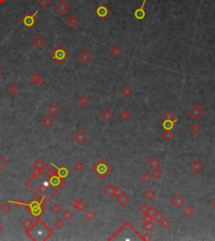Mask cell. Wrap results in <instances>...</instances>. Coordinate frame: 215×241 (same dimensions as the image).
<instances>
[{
	"mask_svg": "<svg viewBox=\"0 0 215 241\" xmlns=\"http://www.w3.org/2000/svg\"><path fill=\"white\" fill-rule=\"evenodd\" d=\"M73 168L74 170L76 171H77V172H79V171H81L82 169H83V164L81 162V161H77L75 164H74L73 166Z\"/></svg>",
	"mask_w": 215,
	"mask_h": 241,
	"instance_id": "f35d334b",
	"label": "cell"
},
{
	"mask_svg": "<svg viewBox=\"0 0 215 241\" xmlns=\"http://www.w3.org/2000/svg\"><path fill=\"white\" fill-rule=\"evenodd\" d=\"M68 171H67V169L65 167H62L61 169L60 170V171H59V176H60V177H66V176H67V175H68Z\"/></svg>",
	"mask_w": 215,
	"mask_h": 241,
	"instance_id": "f5cc1de1",
	"label": "cell"
},
{
	"mask_svg": "<svg viewBox=\"0 0 215 241\" xmlns=\"http://www.w3.org/2000/svg\"><path fill=\"white\" fill-rule=\"evenodd\" d=\"M62 216H63V218H64L66 220H69V219H71L72 218L73 214H72L70 210H66V211L62 214Z\"/></svg>",
	"mask_w": 215,
	"mask_h": 241,
	"instance_id": "f6af8a7d",
	"label": "cell"
},
{
	"mask_svg": "<svg viewBox=\"0 0 215 241\" xmlns=\"http://www.w3.org/2000/svg\"><path fill=\"white\" fill-rule=\"evenodd\" d=\"M161 223V226L163 228H168L169 227H170V225H171V222L169 221L168 219H163L162 220H161V222L160 223Z\"/></svg>",
	"mask_w": 215,
	"mask_h": 241,
	"instance_id": "7bdbcfd3",
	"label": "cell"
},
{
	"mask_svg": "<svg viewBox=\"0 0 215 241\" xmlns=\"http://www.w3.org/2000/svg\"><path fill=\"white\" fill-rule=\"evenodd\" d=\"M148 167L151 168L152 170H154L155 168H158L161 166V161H159L156 157H152L147 163Z\"/></svg>",
	"mask_w": 215,
	"mask_h": 241,
	"instance_id": "9a60e30c",
	"label": "cell"
},
{
	"mask_svg": "<svg viewBox=\"0 0 215 241\" xmlns=\"http://www.w3.org/2000/svg\"><path fill=\"white\" fill-rule=\"evenodd\" d=\"M143 240H147V241H150L152 240V238L150 237V235H149V233H146V234H145L144 235V236H143Z\"/></svg>",
	"mask_w": 215,
	"mask_h": 241,
	"instance_id": "9f6ffc18",
	"label": "cell"
},
{
	"mask_svg": "<svg viewBox=\"0 0 215 241\" xmlns=\"http://www.w3.org/2000/svg\"><path fill=\"white\" fill-rule=\"evenodd\" d=\"M185 199L182 197V196L180 194H177L171 200V203L174 205L176 208H181L184 204H185Z\"/></svg>",
	"mask_w": 215,
	"mask_h": 241,
	"instance_id": "30bf717a",
	"label": "cell"
},
{
	"mask_svg": "<svg viewBox=\"0 0 215 241\" xmlns=\"http://www.w3.org/2000/svg\"><path fill=\"white\" fill-rule=\"evenodd\" d=\"M165 217H164V215L161 214L160 211H155V212L154 215L152 216V219H153V220L155 222H157V223H161V220L164 219Z\"/></svg>",
	"mask_w": 215,
	"mask_h": 241,
	"instance_id": "484cf974",
	"label": "cell"
},
{
	"mask_svg": "<svg viewBox=\"0 0 215 241\" xmlns=\"http://www.w3.org/2000/svg\"><path fill=\"white\" fill-rule=\"evenodd\" d=\"M161 119H162V120L165 121V120H171V121H174V122H176V117L175 116V114L171 112V111H170V110H167L165 114L162 115V117H161Z\"/></svg>",
	"mask_w": 215,
	"mask_h": 241,
	"instance_id": "2e32d148",
	"label": "cell"
},
{
	"mask_svg": "<svg viewBox=\"0 0 215 241\" xmlns=\"http://www.w3.org/2000/svg\"><path fill=\"white\" fill-rule=\"evenodd\" d=\"M152 176H154L155 178L158 179V178H160L161 176H162V171H161L160 170V169H159V168H155V169H154V170H153V172H152Z\"/></svg>",
	"mask_w": 215,
	"mask_h": 241,
	"instance_id": "b9f144b4",
	"label": "cell"
},
{
	"mask_svg": "<svg viewBox=\"0 0 215 241\" xmlns=\"http://www.w3.org/2000/svg\"><path fill=\"white\" fill-rule=\"evenodd\" d=\"M95 13L96 15L101 19V20H103L104 18H106L108 13H109V9L108 8L105 4H100L99 6L96 9H95Z\"/></svg>",
	"mask_w": 215,
	"mask_h": 241,
	"instance_id": "5b68a950",
	"label": "cell"
},
{
	"mask_svg": "<svg viewBox=\"0 0 215 241\" xmlns=\"http://www.w3.org/2000/svg\"><path fill=\"white\" fill-rule=\"evenodd\" d=\"M183 214H184V215H186L188 218H190L191 216H193V214H194V210H193V208H192L191 207L188 206L187 208L183 210Z\"/></svg>",
	"mask_w": 215,
	"mask_h": 241,
	"instance_id": "836d02e7",
	"label": "cell"
},
{
	"mask_svg": "<svg viewBox=\"0 0 215 241\" xmlns=\"http://www.w3.org/2000/svg\"><path fill=\"white\" fill-rule=\"evenodd\" d=\"M0 210L4 213V214H8L10 210H11V206L8 202H4L2 205H0Z\"/></svg>",
	"mask_w": 215,
	"mask_h": 241,
	"instance_id": "4316f807",
	"label": "cell"
},
{
	"mask_svg": "<svg viewBox=\"0 0 215 241\" xmlns=\"http://www.w3.org/2000/svg\"><path fill=\"white\" fill-rule=\"evenodd\" d=\"M110 51L111 55H112L113 56H114V57H118V56H119L122 53L121 49L119 48V47L118 46H114L110 49V51Z\"/></svg>",
	"mask_w": 215,
	"mask_h": 241,
	"instance_id": "d4e9b609",
	"label": "cell"
},
{
	"mask_svg": "<svg viewBox=\"0 0 215 241\" xmlns=\"http://www.w3.org/2000/svg\"><path fill=\"white\" fill-rule=\"evenodd\" d=\"M150 180H151V176H150V175L149 174V173H147V172L144 173V174L141 176V181H143L144 183H145V184L149 183V182L150 181Z\"/></svg>",
	"mask_w": 215,
	"mask_h": 241,
	"instance_id": "8d00e7d4",
	"label": "cell"
},
{
	"mask_svg": "<svg viewBox=\"0 0 215 241\" xmlns=\"http://www.w3.org/2000/svg\"><path fill=\"white\" fill-rule=\"evenodd\" d=\"M47 111L51 114L52 116H56V115H57V114L60 112V108H59V106H58L57 104H56V103H51V104L48 107V108H47Z\"/></svg>",
	"mask_w": 215,
	"mask_h": 241,
	"instance_id": "e0dca14e",
	"label": "cell"
},
{
	"mask_svg": "<svg viewBox=\"0 0 215 241\" xmlns=\"http://www.w3.org/2000/svg\"><path fill=\"white\" fill-rule=\"evenodd\" d=\"M188 114L195 120H198L204 114V110L199 105L195 104L188 110Z\"/></svg>",
	"mask_w": 215,
	"mask_h": 241,
	"instance_id": "277c9868",
	"label": "cell"
},
{
	"mask_svg": "<svg viewBox=\"0 0 215 241\" xmlns=\"http://www.w3.org/2000/svg\"><path fill=\"white\" fill-rule=\"evenodd\" d=\"M175 123L174 121H171V120H165L163 121L162 123V127L164 129H170L171 130L175 126Z\"/></svg>",
	"mask_w": 215,
	"mask_h": 241,
	"instance_id": "603a6c76",
	"label": "cell"
},
{
	"mask_svg": "<svg viewBox=\"0 0 215 241\" xmlns=\"http://www.w3.org/2000/svg\"><path fill=\"white\" fill-rule=\"evenodd\" d=\"M155 225L153 224V223H143L142 224V228L146 231V232H150L152 228H154Z\"/></svg>",
	"mask_w": 215,
	"mask_h": 241,
	"instance_id": "d590c367",
	"label": "cell"
},
{
	"mask_svg": "<svg viewBox=\"0 0 215 241\" xmlns=\"http://www.w3.org/2000/svg\"><path fill=\"white\" fill-rule=\"evenodd\" d=\"M41 123H42V124H43L45 127L50 128L52 124H53L54 119L50 116V115H46V116L42 119Z\"/></svg>",
	"mask_w": 215,
	"mask_h": 241,
	"instance_id": "d6986e66",
	"label": "cell"
},
{
	"mask_svg": "<svg viewBox=\"0 0 215 241\" xmlns=\"http://www.w3.org/2000/svg\"><path fill=\"white\" fill-rule=\"evenodd\" d=\"M141 221L143 222V223H152L153 222V219L151 216L148 214H145L144 217L142 218V220Z\"/></svg>",
	"mask_w": 215,
	"mask_h": 241,
	"instance_id": "7dc6e473",
	"label": "cell"
},
{
	"mask_svg": "<svg viewBox=\"0 0 215 241\" xmlns=\"http://www.w3.org/2000/svg\"><path fill=\"white\" fill-rule=\"evenodd\" d=\"M77 58H78V60H80L83 65H86V64H87L90 60H92L93 56H92V55L89 53L87 51L84 50V51H82L78 55Z\"/></svg>",
	"mask_w": 215,
	"mask_h": 241,
	"instance_id": "9c48e42d",
	"label": "cell"
},
{
	"mask_svg": "<svg viewBox=\"0 0 215 241\" xmlns=\"http://www.w3.org/2000/svg\"><path fill=\"white\" fill-rule=\"evenodd\" d=\"M156 196V193H155V192L154 190L152 189V188H150V189H148L147 191L145 193V197L147 198L148 200H150V201H151V200H153L155 198V197Z\"/></svg>",
	"mask_w": 215,
	"mask_h": 241,
	"instance_id": "cb8c5ba5",
	"label": "cell"
},
{
	"mask_svg": "<svg viewBox=\"0 0 215 241\" xmlns=\"http://www.w3.org/2000/svg\"><path fill=\"white\" fill-rule=\"evenodd\" d=\"M8 93H9L14 95V94H16L17 93H18L19 88H18V87H17L15 84H12V85H10V86L8 87Z\"/></svg>",
	"mask_w": 215,
	"mask_h": 241,
	"instance_id": "74e56055",
	"label": "cell"
},
{
	"mask_svg": "<svg viewBox=\"0 0 215 241\" xmlns=\"http://www.w3.org/2000/svg\"><path fill=\"white\" fill-rule=\"evenodd\" d=\"M114 190L115 187L113 184H108L106 186V188L103 189V193L107 195L108 197H112L114 196Z\"/></svg>",
	"mask_w": 215,
	"mask_h": 241,
	"instance_id": "ac0fdd59",
	"label": "cell"
},
{
	"mask_svg": "<svg viewBox=\"0 0 215 241\" xmlns=\"http://www.w3.org/2000/svg\"><path fill=\"white\" fill-rule=\"evenodd\" d=\"M78 23H79V20H77V17H75L74 15L70 16V17H69L67 20V25H70L71 27H72V28L77 26V25H78Z\"/></svg>",
	"mask_w": 215,
	"mask_h": 241,
	"instance_id": "7402d4cb",
	"label": "cell"
},
{
	"mask_svg": "<svg viewBox=\"0 0 215 241\" xmlns=\"http://www.w3.org/2000/svg\"><path fill=\"white\" fill-rule=\"evenodd\" d=\"M45 82H46L45 79H44L43 77H40V78H39V80H38V82H37V83H36V84H37V85H38L39 87H41V86H42V85H43V84H44Z\"/></svg>",
	"mask_w": 215,
	"mask_h": 241,
	"instance_id": "6f0895ef",
	"label": "cell"
},
{
	"mask_svg": "<svg viewBox=\"0 0 215 241\" xmlns=\"http://www.w3.org/2000/svg\"><path fill=\"white\" fill-rule=\"evenodd\" d=\"M146 1H147V0H143V3H142L141 6L139 8H137V9L134 11V17H135V19L141 20H143V19L145 17L146 13H145V9H144V7H145V5Z\"/></svg>",
	"mask_w": 215,
	"mask_h": 241,
	"instance_id": "ba28073f",
	"label": "cell"
},
{
	"mask_svg": "<svg viewBox=\"0 0 215 241\" xmlns=\"http://www.w3.org/2000/svg\"><path fill=\"white\" fill-rule=\"evenodd\" d=\"M117 202L120 204L121 206L125 207L128 203L130 202V199H129V197H128L127 195H125L124 193V194L122 195V196H120L119 197H118V198H117Z\"/></svg>",
	"mask_w": 215,
	"mask_h": 241,
	"instance_id": "44dd1931",
	"label": "cell"
},
{
	"mask_svg": "<svg viewBox=\"0 0 215 241\" xmlns=\"http://www.w3.org/2000/svg\"><path fill=\"white\" fill-rule=\"evenodd\" d=\"M72 206L75 209H77V211L79 212H82L85 208H87V205L84 202L80 199H76L72 202Z\"/></svg>",
	"mask_w": 215,
	"mask_h": 241,
	"instance_id": "8fae6325",
	"label": "cell"
},
{
	"mask_svg": "<svg viewBox=\"0 0 215 241\" xmlns=\"http://www.w3.org/2000/svg\"><path fill=\"white\" fill-rule=\"evenodd\" d=\"M124 193V192L123 191V189L120 188V187H117L115 188V190H114V196L116 197V198L119 197L120 196Z\"/></svg>",
	"mask_w": 215,
	"mask_h": 241,
	"instance_id": "ab89813d",
	"label": "cell"
},
{
	"mask_svg": "<svg viewBox=\"0 0 215 241\" xmlns=\"http://www.w3.org/2000/svg\"><path fill=\"white\" fill-rule=\"evenodd\" d=\"M46 176L49 179H51V178H52L54 176H56V173L54 172V171L51 168L47 167V170L46 171Z\"/></svg>",
	"mask_w": 215,
	"mask_h": 241,
	"instance_id": "ee69618b",
	"label": "cell"
},
{
	"mask_svg": "<svg viewBox=\"0 0 215 241\" xmlns=\"http://www.w3.org/2000/svg\"><path fill=\"white\" fill-rule=\"evenodd\" d=\"M33 45L36 48H41L45 44H46V40L41 36V35H36L33 39Z\"/></svg>",
	"mask_w": 215,
	"mask_h": 241,
	"instance_id": "4fadbf2b",
	"label": "cell"
},
{
	"mask_svg": "<svg viewBox=\"0 0 215 241\" xmlns=\"http://www.w3.org/2000/svg\"><path fill=\"white\" fill-rule=\"evenodd\" d=\"M22 226L24 227L25 228H26V229H28V228H30L32 225H33V222L31 221L30 219H28V218H26V219H25L24 220H23V222H22Z\"/></svg>",
	"mask_w": 215,
	"mask_h": 241,
	"instance_id": "d6a6232c",
	"label": "cell"
},
{
	"mask_svg": "<svg viewBox=\"0 0 215 241\" xmlns=\"http://www.w3.org/2000/svg\"><path fill=\"white\" fill-rule=\"evenodd\" d=\"M5 2V0H0V4H3Z\"/></svg>",
	"mask_w": 215,
	"mask_h": 241,
	"instance_id": "91938a15",
	"label": "cell"
},
{
	"mask_svg": "<svg viewBox=\"0 0 215 241\" xmlns=\"http://www.w3.org/2000/svg\"><path fill=\"white\" fill-rule=\"evenodd\" d=\"M156 211V209L154 208V207H152V206H149V208H148V211L147 213H146V214L150 215V216H153L155 214V212Z\"/></svg>",
	"mask_w": 215,
	"mask_h": 241,
	"instance_id": "11a10c76",
	"label": "cell"
},
{
	"mask_svg": "<svg viewBox=\"0 0 215 241\" xmlns=\"http://www.w3.org/2000/svg\"><path fill=\"white\" fill-rule=\"evenodd\" d=\"M40 77V76L39 75V74L36 73V72H34V73H33L31 76H30V80L32 81L34 83H35V84H36Z\"/></svg>",
	"mask_w": 215,
	"mask_h": 241,
	"instance_id": "681fc988",
	"label": "cell"
},
{
	"mask_svg": "<svg viewBox=\"0 0 215 241\" xmlns=\"http://www.w3.org/2000/svg\"><path fill=\"white\" fill-rule=\"evenodd\" d=\"M46 166V165L43 161H41V160H37V161H34L33 164L34 167L36 168V169H39V170H42Z\"/></svg>",
	"mask_w": 215,
	"mask_h": 241,
	"instance_id": "1f68e13d",
	"label": "cell"
},
{
	"mask_svg": "<svg viewBox=\"0 0 215 241\" xmlns=\"http://www.w3.org/2000/svg\"><path fill=\"white\" fill-rule=\"evenodd\" d=\"M213 206H214V208H215V202L214 203V205H213Z\"/></svg>",
	"mask_w": 215,
	"mask_h": 241,
	"instance_id": "6125c7cd",
	"label": "cell"
},
{
	"mask_svg": "<svg viewBox=\"0 0 215 241\" xmlns=\"http://www.w3.org/2000/svg\"><path fill=\"white\" fill-rule=\"evenodd\" d=\"M95 216L96 215L94 214V212L91 209L87 210V212L85 213V214H84V217H85V219H87V221H92L93 219H95Z\"/></svg>",
	"mask_w": 215,
	"mask_h": 241,
	"instance_id": "83f0119b",
	"label": "cell"
},
{
	"mask_svg": "<svg viewBox=\"0 0 215 241\" xmlns=\"http://www.w3.org/2000/svg\"><path fill=\"white\" fill-rule=\"evenodd\" d=\"M114 116L113 112H111L108 108H104L100 113V117L104 121H108Z\"/></svg>",
	"mask_w": 215,
	"mask_h": 241,
	"instance_id": "5bb4252c",
	"label": "cell"
},
{
	"mask_svg": "<svg viewBox=\"0 0 215 241\" xmlns=\"http://www.w3.org/2000/svg\"><path fill=\"white\" fill-rule=\"evenodd\" d=\"M161 137L167 141H171L174 137V133L170 130V129H165L163 131V133L161 134Z\"/></svg>",
	"mask_w": 215,
	"mask_h": 241,
	"instance_id": "ffe728a7",
	"label": "cell"
},
{
	"mask_svg": "<svg viewBox=\"0 0 215 241\" xmlns=\"http://www.w3.org/2000/svg\"><path fill=\"white\" fill-rule=\"evenodd\" d=\"M87 138H88L87 134H86L83 130H82V129H79V130L73 135V140L76 141L78 145H82V144H84L85 141L87 140Z\"/></svg>",
	"mask_w": 215,
	"mask_h": 241,
	"instance_id": "52a82bcc",
	"label": "cell"
},
{
	"mask_svg": "<svg viewBox=\"0 0 215 241\" xmlns=\"http://www.w3.org/2000/svg\"><path fill=\"white\" fill-rule=\"evenodd\" d=\"M190 168L192 169V171L194 172V173H198L200 172L203 169V165L201 161H197V160H195L191 165H190Z\"/></svg>",
	"mask_w": 215,
	"mask_h": 241,
	"instance_id": "7c38bea8",
	"label": "cell"
},
{
	"mask_svg": "<svg viewBox=\"0 0 215 241\" xmlns=\"http://www.w3.org/2000/svg\"><path fill=\"white\" fill-rule=\"evenodd\" d=\"M39 13L38 10H36L34 13H30V14H26L22 20H21V23L26 27L27 29H31L32 27L35 25L37 20L35 19V16L36 14Z\"/></svg>",
	"mask_w": 215,
	"mask_h": 241,
	"instance_id": "3957f363",
	"label": "cell"
},
{
	"mask_svg": "<svg viewBox=\"0 0 215 241\" xmlns=\"http://www.w3.org/2000/svg\"><path fill=\"white\" fill-rule=\"evenodd\" d=\"M132 90H131V88L130 87H129L128 86H125L124 87H123V89L121 90V93H122V95L124 97V98H128V97H129L131 94H132Z\"/></svg>",
	"mask_w": 215,
	"mask_h": 241,
	"instance_id": "f1b7e54d",
	"label": "cell"
},
{
	"mask_svg": "<svg viewBox=\"0 0 215 241\" xmlns=\"http://www.w3.org/2000/svg\"><path fill=\"white\" fill-rule=\"evenodd\" d=\"M47 191H48V187H47L46 184H41L40 187L38 188V192L40 193V194H46Z\"/></svg>",
	"mask_w": 215,
	"mask_h": 241,
	"instance_id": "60d3db41",
	"label": "cell"
},
{
	"mask_svg": "<svg viewBox=\"0 0 215 241\" xmlns=\"http://www.w3.org/2000/svg\"><path fill=\"white\" fill-rule=\"evenodd\" d=\"M51 211H52V213H54L55 214H58L60 211H61V208H60V206H59L58 204H55V205L52 206V208H51Z\"/></svg>",
	"mask_w": 215,
	"mask_h": 241,
	"instance_id": "c3c4849f",
	"label": "cell"
},
{
	"mask_svg": "<svg viewBox=\"0 0 215 241\" xmlns=\"http://www.w3.org/2000/svg\"><path fill=\"white\" fill-rule=\"evenodd\" d=\"M77 102H78V103L80 104L81 106H86L87 103H89V99H88V98H87V96L82 95L80 98H78Z\"/></svg>",
	"mask_w": 215,
	"mask_h": 241,
	"instance_id": "4dcf8cb0",
	"label": "cell"
},
{
	"mask_svg": "<svg viewBox=\"0 0 215 241\" xmlns=\"http://www.w3.org/2000/svg\"><path fill=\"white\" fill-rule=\"evenodd\" d=\"M31 175L33 176V177H38L41 175V170L34 167V169H32V171H31Z\"/></svg>",
	"mask_w": 215,
	"mask_h": 241,
	"instance_id": "816d5d0a",
	"label": "cell"
},
{
	"mask_svg": "<svg viewBox=\"0 0 215 241\" xmlns=\"http://www.w3.org/2000/svg\"><path fill=\"white\" fill-rule=\"evenodd\" d=\"M91 169H92L93 172L99 179L103 180L104 178H106L108 175L113 171L114 167L108 161H106V160H104L103 158H100L94 164Z\"/></svg>",
	"mask_w": 215,
	"mask_h": 241,
	"instance_id": "6da1fadb",
	"label": "cell"
},
{
	"mask_svg": "<svg viewBox=\"0 0 215 241\" xmlns=\"http://www.w3.org/2000/svg\"><path fill=\"white\" fill-rule=\"evenodd\" d=\"M51 3V0H39V4L43 8H46Z\"/></svg>",
	"mask_w": 215,
	"mask_h": 241,
	"instance_id": "db71d44e",
	"label": "cell"
},
{
	"mask_svg": "<svg viewBox=\"0 0 215 241\" xmlns=\"http://www.w3.org/2000/svg\"><path fill=\"white\" fill-rule=\"evenodd\" d=\"M3 230H4V227H3V225H2V224L0 223V233H1V232H2Z\"/></svg>",
	"mask_w": 215,
	"mask_h": 241,
	"instance_id": "680465c9",
	"label": "cell"
},
{
	"mask_svg": "<svg viewBox=\"0 0 215 241\" xmlns=\"http://www.w3.org/2000/svg\"><path fill=\"white\" fill-rule=\"evenodd\" d=\"M202 130V128L200 125H198L197 124H193L191 127H190V131L193 134H197Z\"/></svg>",
	"mask_w": 215,
	"mask_h": 241,
	"instance_id": "f546056e",
	"label": "cell"
},
{
	"mask_svg": "<svg viewBox=\"0 0 215 241\" xmlns=\"http://www.w3.org/2000/svg\"><path fill=\"white\" fill-rule=\"evenodd\" d=\"M148 208H149V206H148L147 204L146 203H143L141 207L139 208V211L141 212L142 214L145 215L146 214V213H147Z\"/></svg>",
	"mask_w": 215,
	"mask_h": 241,
	"instance_id": "bcb514c9",
	"label": "cell"
},
{
	"mask_svg": "<svg viewBox=\"0 0 215 241\" xmlns=\"http://www.w3.org/2000/svg\"><path fill=\"white\" fill-rule=\"evenodd\" d=\"M70 8H71V7H70V5L67 4L65 0H60V2L56 4V9L61 15H65L70 10Z\"/></svg>",
	"mask_w": 215,
	"mask_h": 241,
	"instance_id": "8992f818",
	"label": "cell"
},
{
	"mask_svg": "<svg viewBox=\"0 0 215 241\" xmlns=\"http://www.w3.org/2000/svg\"><path fill=\"white\" fill-rule=\"evenodd\" d=\"M119 117L121 118V119L124 121H126L128 120L129 119V117H130V114H129V113L128 112L127 110H123L122 112H121L120 114H119Z\"/></svg>",
	"mask_w": 215,
	"mask_h": 241,
	"instance_id": "e575fe53",
	"label": "cell"
},
{
	"mask_svg": "<svg viewBox=\"0 0 215 241\" xmlns=\"http://www.w3.org/2000/svg\"><path fill=\"white\" fill-rule=\"evenodd\" d=\"M54 226H55V228H57V229H60V228H62L64 227V223L61 221V220H60V219H58V220H56V221L55 222Z\"/></svg>",
	"mask_w": 215,
	"mask_h": 241,
	"instance_id": "f907efd6",
	"label": "cell"
},
{
	"mask_svg": "<svg viewBox=\"0 0 215 241\" xmlns=\"http://www.w3.org/2000/svg\"><path fill=\"white\" fill-rule=\"evenodd\" d=\"M51 57L55 60H56L58 64H61L69 57V53L65 50L64 47L59 45L51 52Z\"/></svg>",
	"mask_w": 215,
	"mask_h": 241,
	"instance_id": "7a4b0ae2",
	"label": "cell"
},
{
	"mask_svg": "<svg viewBox=\"0 0 215 241\" xmlns=\"http://www.w3.org/2000/svg\"><path fill=\"white\" fill-rule=\"evenodd\" d=\"M2 75H3V72H1V71H0V77H2Z\"/></svg>",
	"mask_w": 215,
	"mask_h": 241,
	"instance_id": "94428289",
	"label": "cell"
}]
</instances>
